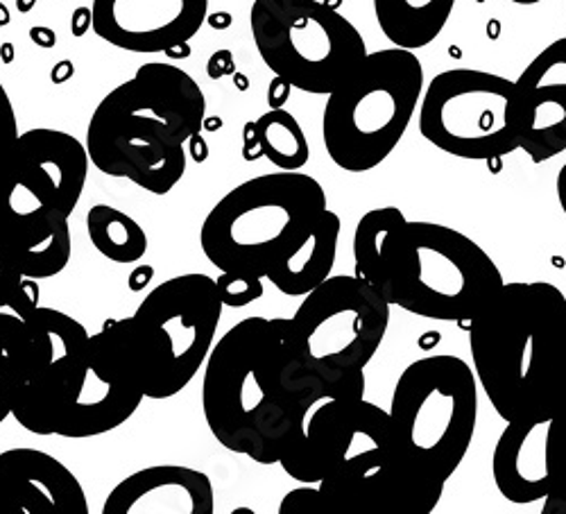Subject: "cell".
I'll use <instances>...</instances> for the list:
<instances>
[{
  "label": "cell",
  "instance_id": "6da1fadb",
  "mask_svg": "<svg viewBox=\"0 0 566 514\" xmlns=\"http://www.w3.org/2000/svg\"><path fill=\"white\" fill-rule=\"evenodd\" d=\"M202 379L211 436L231 453L274 464L328 397H365V379L328 384L308 374L291 343V317H245L216 343Z\"/></svg>",
  "mask_w": 566,
  "mask_h": 514
},
{
  "label": "cell",
  "instance_id": "7402d4cb",
  "mask_svg": "<svg viewBox=\"0 0 566 514\" xmlns=\"http://www.w3.org/2000/svg\"><path fill=\"white\" fill-rule=\"evenodd\" d=\"M455 8V0H374V14L395 49L419 51L433 43Z\"/></svg>",
  "mask_w": 566,
  "mask_h": 514
},
{
  "label": "cell",
  "instance_id": "4fadbf2b",
  "mask_svg": "<svg viewBox=\"0 0 566 514\" xmlns=\"http://www.w3.org/2000/svg\"><path fill=\"white\" fill-rule=\"evenodd\" d=\"M86 146L75 136L36 127L19 134L0 170V216H73L88 175Z\"/></svg>",
  "mask_w": 566,
  "mask_h": 514
},
{
  "label": "cell",
  "instance_id": "4316f807",
  "mask_svg": "<svg viewBox=\"0 0 566 514\" xmlns=\"http://www.w3.org/2000/svg\"><path fill=\"white\" fill-rule=\"evenodd\" d=\"M39 282L21 274L3 241H0V311L14 313L25 319L39 308Z\"/></svg>",
  "mask_w": 566,
  "mask_h": 514
},
{
  "label": "cell",
  "instance_id": "ffe728a7",
  "mask_svg": "<svg viewBox=\"0 0 566 514\" xmlns=\"http://www.w3.org/2000/svg\"><path fill=\"white\" fill-rule=\"evenodd\" d=\"M0 241L21 274L36 282L66 270L73 254L69 218L55 211L0 216Z\"/></svg>",
  "mask_w": 566,
  "mask_h": 514
},
{
  "label": "cell",
  "instance_id": "cb8c5ba5",
  "mask_svg": "<svg viewBox=\"0 0 566 514\" xmlns=\"http://www.w3.org/2000/svg\"><path fill=\"white\" fill-rule=\"evenodd\" d=\"M245 127L252 132L261 155L279 170H300L308 164V138L291 112L283 107L270 109Z\"/></svg>",
  "mask_w": 566,
  "mask_h": 514
},
{
  "label": "cell",
  "instance_id": "7c38bea8",
  "mask_svg": "<svg viewBox=\"0 0 566 514\" xmlns=\"http://www.w3.org/2000/svg\"><path fill=\"white\" fill-rule=\"evenodd\" d=\"M419 132L431 146L467 161L518 150L514 82L488 71L453 69L421 91Z\"/></svg>",
  "mask_w": 566,
  "mask_h": 514
},
{
  "label": "cell",
  "instance_id": "f6af8a7d",
  "mask_svg": "<svg viewBox=\"0 0 566 514\" xmlns=\"http://www.w3.org/2000/svg\"><path fill=\"white\" fill-rule=\"evenodd\" d=\"M510 3H514V6H537V3H542V0H510Z\"/></svg>",
  "mask_w": 566,
  "mask_h": 514
},
{
  "label": "cell",
  "instance_id": "3957f363",
  "mask_svg": "<svg viewBox=\"0 0 566 514\" xmlns=\"http://www.w3.org/2000/svg\"><path fill=\"white\" fill-rule=\"evenodd\" d=\"M205 118L200 84L172 64L148 62L93 112L84 144L88 161L107 177L168 196L186 175V144Z\"/></svg>",
  "mask_w": 566,
  "mask_h": 514
},
{
  "label": "cell",
  "instance_id": "f35d334b",
  "mask_svg": "<svg viewBox=\"0 0 566 514\" xmlns=\"http://www.w3.org/2000/svg\"><path fill=\"white\" fill-rule=\"evenodd\" d=\"M164 55H166V57H170V60H186L188 55H191V45H188V43L172 45V49H170V51H166Z\"/></svg>",
  "mask_w": 566,
  "mask_h": 514
},
{
  "label": "cell",
  "instance_id": "e0dca14e",
  "mask_svg": "<svg viewBox=\"0 0 566 514\" xmlns=\"http://www.w3.org/2000/svg\"><path fill=\"white\" fill-rule=\"evenodd\" d=\"M0 514H88L86 494L64 462L39 449L0 453Z\"/></svg>",
  "mask_w": 566,
  "mask_h": 514
},
{
  "label": "cell",
  "instance_id": "8d00e7d4",
  "mask_svg": "<svg viewBox=\"0 0 566 514\" xmlns=\"http://www.w3.org/2000/svg\"><path fill=\"white\" fill-rule=\"evenodd\" d=\"M186 146H188V148H191V157H193V161H198V164L207 161V157H209V148H207V144H205V138H202L200 134L191 136V141H188Z\"/></svg>",
  "mask_w": 566,
  "mask_h": 514
},
{
  "label": "cell",
  "instance_id": "603a6c76",
  "mask_svg": "<svg viewBox=\"0 0 566 514\" xmlns=\"http://www.w3.org/2000/svg\"><path fill=\"white\" fill-rule=\"evenodd\" d=\"M86 233L105 259L129 265L148 252V233L132 216L109 204H96L86 213Z\"/></svg>",
  "mask_w": 566,
  "mask_h": 514
},
{
  "label": "cell",
  "instance_id": "4dcf8cb0",
  "mask_svg": "<svg viewBox=\"0 0 566 514\" xmlns=\"http://www.w3.org/2000/svg\"><path fill=\"white\" fill-rule=\"evenodd\" d=\"M155 279V268L153 265H136L129 276H127V286L132 293H140L146 291Z\"/></svg>",
  "mask_w": 566,
  "mask_h": 514
},
{
  "label": "cell",
  "instance_id": "836d02e7",
  "mask_svg": "<svg viewBox=\"0 0 566 514\" xmlns=\"http://www.w3.org/2000/svg\"><path fill=\"white\" fill-rule=\"evenodd\" d=\"M30 39H32V43L39 45V49H45V51L55 49V43H57V34L51 28H43V25L32 28Z\"/></svg>",
  "mask_w": 566,
  "mask_h": 514
},
{
  "label": "cell",
  "instance_id": "7bdbcfd3",
  "mask_svg": "<svg viewBox=\"0 0 566 514\" xmlns=\"http://www.w3.org/2000/svg\"><path fill=\"white\" fill-rule=\"evenodd\" d=\"M10 21H12L10 19V10L3 3H0V28H6Z\"/></svg>",
  "mask_w": 566,
  "mask_h": 514
},
{
  "label": "cell",
  "instance_id": "ac0fdd59",
  "mask_svg": "<svg viewBox=\"0 0 566 514\" xmlns=\"http://www.w3.org/2000/svg\"><path fill=\"white\" fill-rule=\"evenodd\" d=\"M211 479L191 466L157 464L123 479L103 514H213Z\"/></svg>",
  "mask_w": 566,
  "mask_h": 514
},
{
  "label": "cell",
  "instance_id": "83f0119b",
  "mask_svg": "<svg viewBox=\"0 0 566 514\" xmlns=\"http://www.w3.org/2000/svg\"><path fill=\"white\" fill-rule=\"evenodd\" d=\"M222 306L245 308L263 297V279L248 272H220L216 279Z\"/></svg>",
  "mask_w": 566,
  "mask_h": 514
},
{
  "label": "cell",
  "instance_id": "bcb514c9",
  "mask_svg": "<svg viewBox=\"0 0 566 514\" xmlns=\"http://www.w3.org/2000/svg\"><path fill=\"white\" fill-rule=\"evenodd\" d=\"M6 340V319H3V313H0V345H3Z\"/></svg>",
  "mask_w": 566,
  "mask_h": 514
},
{
  "label": "cell",
  "instance_id": "d6a6232c",
  "mask_svg": "<svg viewBox=\"0 0 566 514\" xmlns=\"http://www.w3.org/2000/svg\"><path fill=\"white\" fill-rule=\"evenodd\" d=\"M209 77L211 80H218L222 75H229L233 73V60H231V53L229 51H218L211 60H209Z\"/></svg>",
  "mask_w": 566,
  "mask_h": 514
},
{
  "label": "cell",
  "instance_id": "e575fe53",
  "mask_svg": "<svg viewBox=\"0 0 566 514\" xmlns=\"http://www.w3.org/2000/svg\"><path fill=\"white\" fill-rule=\"evenodd\" d=\"M91 30V8H77L71 19L73 36H84Z\"/></svg>",
  "mask_w": 566,
  "mask_h": 514
},
{
  "label": "cell",
  "instance_id": "2e32d148",
  "mask_svg": "<svg viewBox=\"0 0 566 514\" xmlns=\"http://www.w3.org/2000/svg\"><path fill=\"white\" fill-rule=\"evenodd\" d=\"M518 150L544 164L566 150V36L553 41L514 80Z\"/></svg>",
  "mask_w": 566,
  "mask_h": 514
},
{
  "label": "cell",
  "instance_id": "ba28073f",
  "mask_svg": "<svg viewBox=\"0 0 566 514\" xmlns=\"http://www.w3.org/2000/svg\"><path fill=\"white\" fill-rule=\"evenodd\" d=\"M326 211L322 183L297 170L243 181L205 218L200 245L220 272L265 279L286 259Z\"/></svg>",
  "mask_w": 566,
  "mask_h": 514
},
{
  "label": "cell",
  "instance_id": "d4e9b609",
  "mask_svg": "<svg viewBox=\"0 0 566 514\" xmlns=\"http://www.w3.org/2000/svg\"><path fill=\"white\" fill-rule=\"evenodd\" d=\"M406 222V216L397 207H384L367 211L356 224L354 233V268L356 276L365 279L374 289L379 286L384 248L390 233Z\"/></svg>",
  "mask_w": 566,
  "mask_h": 514
},
{
  "label": "cell",
  "instance_id": "d590c367",
  "mask_svg": "<svg viewBox=\"0 0 566 514\" xmlns=\"http://www.w3.org/2000/svg\"><path fill=\"white\" fill-rule=\"evenodd\" d=\"M73 75H75V66H73V62H69V60L57 62V64L53 66V71H51V80H53L55 84H64V82H69Z\"/></svg>",
  "mask_w": 566,
  "mask_h": 514
},
{
  "label": "cell",
  "instance_id": "7a4b0ae2",
  "mask_svg": "<svg viewBox=\"0 0 566 514\" xmlns=\"http://www.w3.org/2000/svg\"><path fill=\"white\" fill-rule=\"evenodd\" d=\"M474 374L505 422L551 419L566 401V297L514 282L469 322Z\"/></svg>",
  "mask_w": 566,
  "mask_h": 514
},
{
  "label": "cell",
  "instance_id": "74e56055",
  "mask_svg": "<svg viewBox=\"0 0 566 514\" xmlns=\"http://www.w3.org/2000/svg\"><path fill=\"white\" fill-rule=\"evenodd\" d=\"M555 189H557V200H559V204H562V211L566 213V164H564L562 170L557 172Z\"/></svg>",
  "mask_w": 566,
  "mask_h": 514
},
{
  "label": "cell",
  "instance_id": "ee69618b",
  "mask_svg": "<svg viewBox=\"0 0 566 514\" xmlns=\"http://www.w3.org/2000/svg\"><path fill=\"white\" fill-rule=\"evenodd\" d=\"M202 127H207V129H211V132H216L218 127H220V120H216V118H211V120H207L205 118V123H202Z\"/></svg>",
  "mask_w": 566,
  "mask_h": 514
},
{
  "label": "cell",
  "instance_id": "5bb4252c",
  "mask_svg": "<svg viewBox=\"0 0 566 514\" xmlns=\"http://www.w3.org/2000/svg\"><path fill=\"white\" fill-rule=\"evenodd\" d=\"M107 347L103 332L88 343V367L80 381L43 419L39 436L96 438L120 429L144 401Z\"/></svg>",
  "mask_w": 566,
  "mask_h": 514
},
{
  "label": "cell",
  "instance_id": "7dc6e473",
  "mask_svg": "<svg viewBox=\"0 0 566 514\" xmlns=\"http://www.w3.org/2000/svg\"><path fill=\"white\" fill-rule=\"evenodd\" d=\"M564 12H566V8H564Z\"/></svg>",
  "mask_w": 566,
  "mask_h": 514
},
{
  "label": "cell",
  "instance_id": "8fae6325",
  "mask_svg": "<svg viewBox=\"0 0 566 514\" xmlns=\"http://www.w3.org/2000/svg\"><path fill=\"white\" fill-rule=\"evenodd\" d=\"M390 324V302L360 276H328L291 317L302 367L328 384L365 379Z\"/></svg>",
  "mask_w": 566,
  "mask_h": 514
},
{
  "label": "cell",
  "instance_id": "1f68e13d",
  "mask_svg": "<svg viewBox=\"0 0 566 514\" xmlns=\"http://www.w3.org/2000/svg\"><path fill=\"white\" fill-rule=\"evenodd\" d=\"M289 93H291V84H289L286 80H281V77L274 75V80H272V84H270V91H268V103H270V107H272V109H279V107L286 105Z\"/></svg>",
  "mask_w": 566,
  "mask_h": 514
},
{
  "label": "cell",
  "instance_id": "5b68a950",
  "mask_svg": "<svg viewBox=\"0 0 566 514\" xmlns=\"http://www.w3.org/2000/svg\"><path fill=\"white\" fill-rule=\"evenodd\" d=\"M388 415L399 474L431 514L474 440L476 374L451 354L419 358L401 371Z\"/></svg>",
  "mask_w": 566,
  "mask_h": 514
},
{
  "label": "cell",
  "instance_id": "f546056e",
  "mask_svg": "<svg viewBox=\"0 0 566 514\" xmlns=\"http://www.w3.org/2000/svg\"><path fill=\"white\" fill-rule=\"evenodd\" d=\"M279 514H322L319 492L313 487H302L283 496Z\"/></svg>",
  "mask_w": 566,
  "mask_h": 514
},
{
  "label": "cell",
  "instance_id": "30bf717a",
  "mask_svg": "<svg viewBox=\"0 0 566 514\" xmlns=\"http://www.w3.org/2000/svg\"><path fill=\"white\" fill-rule=\"evenodd\" d=\"M254 45L291 88L328 96L367 55L356 25L319 0H254Z\"/></svg>",
  "mask_w": 566,
  "mask_h": 514
},
{
  "label": "cell",
  "instance_id": "9c48e42d",
  "mask_svg": "<svg viewBox=\"0 0 566 514\" xmlns=\"http://www.w3.org/2000/svg\"><path fill=\"white\" fill-rule=\"evenodd\" d=\"M421 91L423 66L412 51L367 53L326 98L322 138L332 161L347 172L381 166L403 138Z\"/></svg>",
  "mask_w": 566,
  "mask_h": 514
},
{
  "label": "cell",
  "instance_id": "60d3db41",
  "mask_svg": "<svg viewBox=\"0 0 566 514\" xmlns=\"http://www.w3.org/2000/svg\"><path fill=\"white\" fill-rule=\"evenodd\" d=\"M0 53H3V62L6 64H12V60H14V45L12 43H3V49H0Z\"/></svg>",
  "mask_w": 566,
  "mask_h": 514
},
{
  "label": "cell",
  "instance_id": "277c9868",
  "mask_svg": "<svg viewBox=\"0 0 566 514\" xmlns=\"http://www.w3.org/2000/svg\"><path fill=\"white\" fill-rule=\"evenodd\" d=\"M279 464L291 479L319 485L322 514H421L395 462L390 415L365 397L313 406Z\"/></svg>",
  "mask_w": 566,
  "mask_h": 514
},
{
  "label": "cell",
  "instance_id": "d6986e66",
  "mask_svg": "<svg viewBox=\"0 0 566 514\" xmlns=\"http://www.w3.org/2000/svg\"><path fill=\"white\" fill-rule=\"evenodd\" d=\"M551 419H516L501 433L492 474L503 499L516 505L544 501L551 492L546 440Z\"/></svg>",
  "mask_w": 566,
  "mask_h": 514
},
{
  "label": "cell",
  "instance_id": "52a82bcc",
  "mask_svg": "<svg viewBox=\"0 0 566 514\" xmlns=\"http://www.w3.org/2000/svg\"><path fill=\"white\" fill-rule=\"evenodd\" d=\"M503 284L490 254L458 229L406 220L386 241L376 291L419 317L471 322Z\"/></svg>",
  "mask_w": 566,
  "mask_h": 514
},
{
  "label": "cell",
  "instance_id": "484cf974",
  "mask_svg": "<svg viewBox=\"0 0 566 514\" xmlns=\"http://www.w3.org/2000/svg\"><path fill=\"white\" fill-rule=\"evenodd\" d=\"M546 462L551 476V492L544 499V514H566V401L551 417Z\"/></svg>",
  "mask_w": 566,
  "mask_h": 514
},
{
  "label": "cell",
  "instance_id": "f1b7e54d",
  "mask_svg": "<svg viewBox=\"0 0 566 514\" xmlns=\"http://www.w3.org/2000/svg\"><path fill=\"white\" fill-rule=\"evenodd\" d=\"M19 138V123H17V114H14V105L8 96L6 86L0 84V170L6 168L14 146Z\"/></svg>",
  "mask_w": 566,
  "mask_h": 514
},
{
  "label": "cell",
  "instance_id": "ab89813d",
  "mask_svg": "<svg viewBox=\"0 0 566 514\" xmlns=\"http://www.w3.org/2000/svg\"><path fill=\"white\" fill-rule=\"evenodd\" d=\"M207 19H209V17H207ZM209 21H211V25H213V28H227V25L231 23L229 14H216V17H211Z\"/></svg>",
  "mask_w": 566,
  "mask_h": 514
},
{
  "label": "cell",
  "instance_id": "9a60e30c",
  "mask_svg": "<svg viewBox=\"0 0 566 514\" xmlns=\"http://www.w3.org/2000/svg\"><path fill=\"white\" fill-rule=\"evenodd\" d=\"M209 17V0H93L91 28L127 53L155 55L188 43Z\"/></svg>",
  "mask_w": 566,
  "mask_h": 514
},
{
  "label": "cell",
  "instance_id": "b9f144b4",
  "mask_svg": "<svg viewBox=\"0 0 566 514\" xmlns=\"http://www.w3.org/2000/svg\"><path fill=\"white\" fill-rule=\"evenodd\" d=\"M36 6V0H17V10L21 12V14H28V12H32V8Z\"/></svg>",
  "mask_w": 566,
  "mask_h": 514
},
{
  "label": "cell",
  "instance_id": "44dd1931",
  "mask_svg": "<svg viewBox=\"0 0 566 514\" xmlns=\"http://www.w3.org/2000/svg\"><path fill=\"white\" fill-rule=\"evenodd\" d=\"M338 239L340 218L326 209L317 224L306 233L304 241L265 279L283 295L304 297L332 276L338 254Z\"/></svg>",
  "mask_w": 566,
  "mask_h": 514
},
{
  "label": "cell",
  "instance_id": "8992f818",
  "mask_svg": "<svg viewBox=\"0 0 566 514\" xmlns=\"http://www.w3.org/2000/svg\"><path fill=\"white\" fill-rule=\"evenodd\" d=\"M222 317L216 279L172 276L138 304L134 315L107 319L103 336L127 379L146 399H170L207 363Z\"/></svg>",
  "mask_w": 566,
  "mask_h": 514
}]
</instances>
